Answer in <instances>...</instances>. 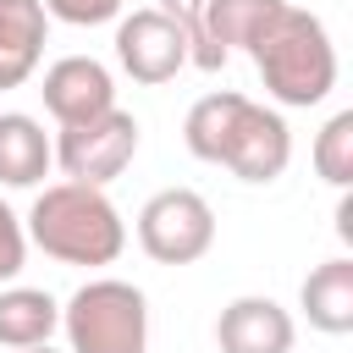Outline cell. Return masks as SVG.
Returning <instances> with one entry per match:
<instances>
[{
	"label": "cell",
	"mask_w": 353,
	"mask_h": 353,
	"mask_svg": "<svg viewBox=\"0 0 353 353\" xmlns=\"http://www.w3.org/2000/svg\"><path fill=\"white\" fill-rule=\"evenodd\" d=\"M160 11L182 28V39H188V66H199V72H221L226 61L210 50V39H204V0H160Z\"/></svg>",
	"instance_id": "e0dca14e"
},
{
	"label": "cell",
	"mask_w": 353,
	"mask_h": 353,
	"mask_svg": "<svg viewBox=\"0 0 353 353\" xmlns=\"http://www.w3.org/2000/svg\"><path fill=\"white\" fill-rule=\"evenodd\" d=\"M44 110L61 121V127H77V121H94L116 105V77L105 61L94 55H61L50 72H44Z\"/></svg>",
	"instance_id": "ba28073f"
},
{
	"label": "cell",
	"mask_w": 353,
	"mask_h": 353,
	"mask_svg": "<svg viewBox=\"0 0 353 353\" xmlns=\"http://www.w3.org/2000/svg\"><path fill=\"white\" fill-rule=\"evenodd\" d=\"M132 154H138V121H132V110H121V105H110V110L94 116V121L61 127V138H55V165H61L72 182H94V188L116 182V176L132 165Z\"/></svg>",
	"instance_id": "5b68a950"
},
{
	"label": "cell",
	"mask_w": 353,
	"mask_h": 353,
	"mask_svg": "<svg viewBox=\"0 0 353 353\" xmlns=\"http://www.w3.org/2000/svg\"><path fill=\"white\" fill-rule=\"evenodd\" d=\"M237 105H243L237 88H215V94L193 99V110H188V121H182L188 154H199V160L215 165V160H221V143H226V127H232V116H237Z\"/></svg>",
	"instance_id": "9a60e30c"
},
{
	"label": "cell",
	"mask_w": 353,
	"mask_h": 353,
	"mask_svg": "<svg viewBox=\"0 0 353 353\" xmlns=\"http://www.w3.org/2000/svg\"><path fill=\"white\" fill-rule=\"evenodd\" d=\"M281 6L287 0H204V39H210V50L221 61L232 50H248Z\"/></svg>",
	"instance_id": "5bb4252c"
},
{
	"label": "cell",
	"mask_w": 353,
	"mask_h": 353,
	"mask_svg": "<svg viewBox=\"0 0 353 353\" xmlns=\"http://www.w3.org/2000/svg\"><path fill=\"white\" fill-rule=\"evenodd\" d=\"M292 342H298L292 314L276 298H259V292L232 298L215 320V347L221 353H292Z\"/></svg>",
	"instance_id": "9c48e42d"
},
{
	"label": "cell",
	"mask_w": 353,
	"mask_h": 353,
	"mask_svg": "<svg viewBox=\"0 0 353 353\" xmlns=\"http://www.w3.org/2000/svg\"><path fill=\"white\" fill-rule=\"evenodd\" d=\"M116 61L132 83L154 88V83H171L188 66V39L160 6H143V11L116 22Z\"/></svg>",
	"instance_id": "52a82bcc"
},
{
	"label": "cell",
	"mask_w": 353,
	"mask_h": 353,
	"mask_svg": "<svg viewBox=\"0 0 353 353\" xmlns=\"http://www.w3.org/2000/svg\"><path fill=\"white\" fill-rule=\"evenodd\" d=\"M44 0H0V88H22L44 55Z\"/></svg>",
	"instance_id": "30bf717a"
},
{
	"label": "cell",
	"mask_w": 353,
	"mask_h": 353,
	"mask_svg": "<svg viewBox=\"0 0 353 353\" xmlns=\"http://www.w3.org/2000/svg\"><path fill=\"white\" fill-rule=\"evenodd\" d=\"M44 11L55 22H72V28H99V22L121 17V0H44Z\"/></svg>",
	"instance_id": "d6986e66"
},
{
	"label": "cell",
	"mask_w": 353,
	"mask_h": 353,
	"mask_svg": "<svg viewBox=\"0 0 353 353\" xmlns=\"http://www.w3.org/2000/svg\"><path fill=\"white\" fill-rule=\"evenodd\" d=\"M287 160H292L287 116L243 94V105H237V116H232V127H226V143H221V160H215V165H226L237 182L265 188V182H276V176L287 171Z\"/></svg>",
	"instance_id": "8992f818"
},
{
	"label": "cell",
	"mask_w": 353,
	"mask_h": 353,
	"mask_svg": "<svg viewBox=\"0 0 353 353\" xmlns=\"http://www.w3.org/2000/svg\"><path fill=\"white\" fill-rule=\"evenodd\" d=\"M314 171L331 188L353 182V110H336L320 132H314Z\"/></svg>",
	"instance_id": "2e32d148"
},
{
	"label": "cell",
	"mask_w": 353,
	"mask_h": 353,
	"mask_svg": "<svg viewBox=\"0 0 353 353\" xmlns=\"http://www.w3.org/2000/svg\"><path fill=\"white\" fill-rule=\"evenodd\" d=\"M50 165H55L50 132L22 110H0V188H39Z\"/></svg>",
	"instance_id": "7c38bea8"
},
{
	"label": "cell",
	"mask_w": 353,
	"mask_h": 353,
	"mask_svg": "<svg viewBox=\"0 0 353 353\" xmlns=\"http://www.w3.org/2000/svg\"><path fill=\"white\" fill-rule=\"evenodd\" d=\"M215 243V210L193 188H160L138 210V248L154 265H193Z\"/></svg>",
	"instance_id": "277c9868"
},
{
	"label": "cell",
	"mask_w": 353,
	"mask_h": 353,
	"mask_svg": "<svg viewBox=\"0 0 353 353\" xmlns=\"http://www.w3.org/2000/svg\"><path fill=\"white\" fill-rule=\"evenodd\" d=\"M28 243L61 265H116L127 248V221L94 182H50L28 210Z\"/></svg>",
	"instance_id": "6da1fadb"
},
{
	"label": "cell",
	"mask_w": 353,
	"mask_h": 353,
	"mask_svg": "<svg viewBox=\"0 0 353 353\" xmlns=\"http://www.w3.org/2000/svg\"><path fill=\"white\" fill-rule=\"evenodd\" d=\"M17 353H55L50 342H33V347H17Z\"/></svg>",
	"instance_id": "ffe728a7"
},
{
	"label": "cell",
	"mask_w": 353,
	"mask_h": 353,
	"mask_svg": "<svg viewBox=\"0 0 353 353\" xmlns=\"http://www.w3.org/2000/svg\"><path fill=\"white\" fill-rule=\"evenodd\" d=\"M61 331V303L44 287H6L0 292V347H33Z\"/></svg>",
	"instance_id": "4fadbf2b"
},
{
	"label": "cell",
	"mask_w": 353,
	"mask_h": 353,
	"mask_svg": "<svg viewBox=\"0 0 353 353\" xmlns=\"http://www.w3.org/2000/svg\"><path fill=\"white\" fill-rule=\"evenodd\" d=\"M298 309L320 336H347L353 331V259L336 254V259L314 265L298 287Z\"/></svg>",
	"instance_id": "8fae6325"
},
{
	"label": "cell",
	"mask_w": 353,
	"mask_h": 353,
	"mask_svg": "<svg viewBox=\"0 0 353 353\" xmlns=\"http://www.w3.org/2000/svg\"><path fill=\"white\" fill-rule=\"evenodd\" d=\"M248 55H254V72L276 105L309 110L336 88V44H331L325 22L292 0L265 22V33L248 44Z\"/></svg>",
	"instance_id": "7a4b0ae2"
},
{
	"label": "cell",
	"mask_w": 353,
	"mask_h": 353,
	"mask_svg": "<svg viewBox=\"0 0 353 353\" xmlns=\"http://www.w3.org/2000/svg\"><path fill=\"white\" fill-rule=\"evenodd\" d=\"M66 353H143L149 347V298L121 276H94L61 303Z\"/></svg>",
	"instance_id": "3957f363"
},
{
	"label": "cell",
	"mask_w": 353,
	"mask_h": 353,
	"mask_svg": "<svg viewBox=\"0 0 353 353\" xmlns=\"http://www.w3.org/2000/svg\"><path fill=\"white\" fill-rule=\"evenodd\" d=\"M22 265H28V226H22V215L0 199V281H17Z\"/></svg>",
	"instance_id": "ac0fdd59"
}]
</instances>
